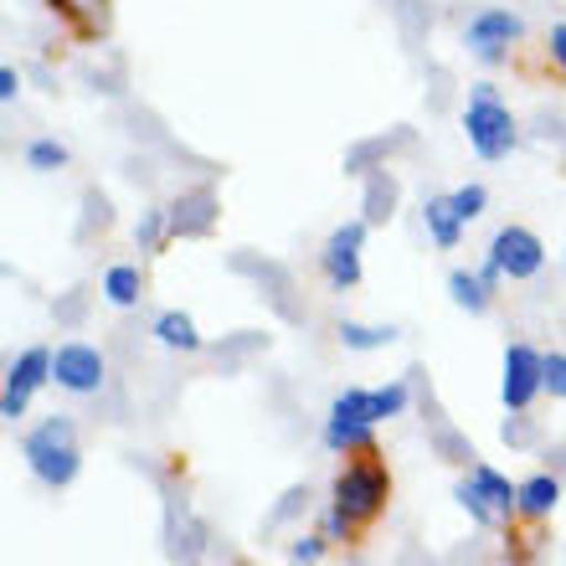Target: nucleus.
Instances as JSON below:
<instances>
[{
  "instance_id": "1",
  "label": "nucleus",
  "mask_w": 566,
  "mask_h": 566,
  "mask_svg": "<svg viewBox=\"0 0 566 566\" xmlns=\"http://www.w3.org/2000/svg\"><path fill=\"white\" fill-rule=\"evenodd\" d=\"M21 459L46 490H67L83 469V448H77V428L67 418H42L21 438Z\"/></svg>"
},
{
  "instance_id": "2",
  "label": "nucleus",
  "mask_w": 566,
  "mask_h": 566,
  "mask_svg": "<svg viewBox=\"0 0 566 566\" xmlns=\"http://www.w3.org/2000/svg\"><path fill=\"white\" fill-rule=\"evenodd\" d=\"M459 124H463L469 149H474L479 160H505L510 149H515V139H521L515 114H510V104L500 98V88H494L490 77H479L474 88H469V104H463Z\"/></svg>"
},
{
  "instance_id": "3",
  "label": "nucleus",
  "mask_w": 566,
  "mask_h": 566,
  "mask_svg": "<svg viewBox=\"0 0 566 566\" xmlns=\"http://www.w3.org/2000/svg\"><path fill=\"white\" fill-rule=\"evenodd\" d=\"M387 500H391V474H387V463H376L371 453L345 463L340 474H335V484H329V505L345 510L356 525L376 521L387 510Z\"/></svg>"
},
{
  "instance_id": "4",
  "label": "nucleus",
  "mask_w": 566,
  "mask_h": 566,
  "mask_svg": "<svg viewBox=\"0 0 566 566\" xmlns=\"http://www.w3.org/2000/svg\"><path fill=\"white\" fill-rule=\"evenodd\" d=\"M521 36H525V21L510 11V6H484V11H474L469 27H463V46H469L484 67H500Z\"/></svg>"
},
{
  "instance_id": "5",
  "label": "nucleus",
  "mask_w": 566,
  "mask_h": 566,
  "mask_svg": "<svg viewBox=\"0 0 566 566\" xmlns=\"http://www.w3.org/2000/svg\"><path fill=\"white\" fill-rule=\"evenodd\" d=\"M541 391H546V356H541L536 345H505V376H500V402L510 412H525V407L536 402Z\"/></svg>"
},
{
  "instance_id": "6",
  "label": "nucleus",
  "mask_w": 566,
  "mask_h": 566,
  "mask_svg": "<svg viewBox=\"0 0 566 566\" xmlns=\"http://www.w3.org/2000/svg\"><path fill=\"white\" fill-rule=\"evenodd\" d=\"M52 381V350L46 345H27L21 356L11 360V371H6V391H0V418L15 422L21 412L31 407V397Z\"/></svg>"
},
{
  "instance_id": "7",
  "label": "nucleus",
  "mask_w": 566,
  "mask_h": 566,
  "mask_svg": "<svg viewBox=\"0 0 566 566\" xmlns=\"http://www.w3.org/2000/svg\"><path fill=\"white\" fill-rule=\"evenodd\" d=\"M366 232H371V222H366V217H356V222H340L325 238L319 269H325V279H329V289H335V294H345V289H356V283H360V248H366Z\"/></svg>"
},
{
  "instance_id": "8",
  "label": "nucleus",
  "mask_w": 566,
  "mask_h": 566,
  "mask_svg": "<svg viewBox=\"0 0 566 566\" xmlns=\"http://www.w3.org/2000/svg\"><path fill=\"white\" fill-rule=\"evenodd\" d=\"M104 350L88 340H67L52 350V381L62 391H73V397H93V391L104 387Z\"/></svg>"
},
{
  "instance_id": "9",
  "label": "nucleus",
  "mask_w": 566,
  "mask_h": 566,
  "mask_svg": "<svg viewBox=\"0 0 566 566\" xmlns=\"http://www.w3.org/2000/svg\"><path fill=\"white\" fill-rule=\"evenodd\" d=\"M490 258L500 263V273L505 279H536L541 269H546V242L531 232V227H500L490 242Z\"/></svg>"
},
{
  "instance_id": "10",
  "label": "nucleus",
  "mask_w": 566,
  "mask_h": 566,
  "mask_svg": "<svg viewBox=\"0 0 566 566\" xmlns=\"http://www.w3.org/2000/svg\"><path fill=\"white\" fill-rule=\"evenodd\" d=\"M469 484L484 494V505H490L500 521L521 515V484H510V479L500 474L494 463H469Z\"/></svg>"
},
{
  "instance_id": "11",
  "label": "nucleus",
  "mask_w": 566,
  "mask_h": 566,
  "mask_svg": "<svg viewBox=\"0 0 566 566\" xmlns=\"http://www.w3.org/2000/svg\"><path fill=\"white\" fill-rule=\"evenodd\" d=\"M325 448L329 453H371V443H376V422H366V418H345V412H329L325 418Z\"/></svg>"
},
{
  "instance_id": "12",
  "label": "nucleus",
  "mask_w": 566,
  "mask_h": 566,
  "mask_svg": "<svg viewBox=\"0 0 566 566\" xmlns=\"http://www.w3.org/2000/svg\"><path fill=\"white\" fill-rule=\"evenodd\" d=\"M422 227H428V238L438 242V248H459L463 242V217L459 211H453V196H428V201H422Z\"/></svg>"
},
{
  "instance_id": "13",
  "label": "nucleus",
  "mask_w": 566,
  "mask_h": 566,
  "mask_svg": "<svg viewBox=\"0 0 566 566\" xmlns=\"http://www.w3.org/2000/svg\"><path fill=\"white\" fill-rule=\"evenodd\" d=\"M556 505H562V479L531 474L521 484V515H525V521H552Z\"/></svg>"
},
{
  "instance_id": "14",
  "label": "nucleus",
  "mask_w": 566,
  "mask_h": 566,
  "mask_svg": "<svg viewBox=\"0 0 566 566\" xmlns=\"http://www.w3.org/2000/svg\"><path fill=\"white\" fill-rule=\"evenodd\" d=\"M46 6H52L77 36H104V27H108V0H46Z\"/></svg>"
},
{
  "instance_id": "15",
  "label": "nucleus",
  "mask_w": 566,
  "mask_h": 566,
  "mask_svg": "<svg viewBox=\"0 0 566 566\" xmlns=\"http://www.w3.org/2000/svg\"><path fill=\"white\" fill-rule=\"evenodd\" d=\"M155 340L165 345V350H201V329H196L191 314H180V310H165L160 319H155Z\"/></svg>"
},
{
  "instance_id": "16",
  "label": "nucleus",
  "mask_w": 566,
  "mask_h": 566,
  "mask_svg": "<svg viewBox=\"0 0 566 566\" xmlns=\"http://www.w3.org/2000/svg\"><path fill=\"white\" fill-rule=\"evenodd\" d=\"M139 289H145V279H139V263H114V269L104 273V298L114 304V310H135V304H139Z\"/></svg>"
},
{
  "instance_id": "17",
  "label": "nucleus",
  "mask_w": 566,
  "mask_h": 566,
  "mask_svg": "<svg viewBox=\"0 0 566 566\" xmlns=\"http://www.w3.org/2000/svg\"><path fill=\"white\" fill-rule=\"evenodd\" d=\"M490 283L479 279V273H469V269H453L448 273V298L459 304V310H469V314H484L490 310Z\"/></svg>"
},
{
  "instance_id": "18",
  "label": "nucleus",
  "mask_w": 566,
  "mask_h": 566,
  "mask_svg": "<svg viewBox=\"0 0 566 566\" xmlns=\"http://www.w3.org/2000/svg\"><path fill=\"white\" fill-rule=\"evenodd\" d=\"M335 335H340L345 350H381V345L397 340V329L391 325H356V319H340Z\"/></svg>"
},
{
  "instance_id": "19",
  "label": "nucleus",
  "mask_w": 566,
  "mask_h": 566,
  "mask_svg": "<svg viewBox=\"0 0 566 566\" xmlns=\"http://www.w3.org/2000/svg\"><path fill=\"white\" fill-rule=\"evenodd\" d=\"M407 402H412V391H407V381H387V387H371V418H376V422L402 418Z\"/></svg>"
},
{
  "instance_id": "20",
  "label": "nucleus",
  "mask_w": 566,
  "mask_h": 566,
  "mask_svg": "<svg viewBox=\"0 0 566 566\" xmlns=\"http://www.w3.org/2000/svg\"><path fill=\"white\" fill-rule=\"evenodd\" d=\"M165 232H170V211H165V207H149L145 217H139V227H135V242L145 248V253H160V248H165Z\"/></svg>"
},
{
  "instance_id": "21",
  "label": "nucleus",
  "mask_w": 566,
  "mask_h": 566,
  "mask_svg": "<svg viewBox=\"0 0 566 566\" xmlns=\"http://www.w3.org/2000/svg\"><path fill=\"white\" fill-rule=\"evenodd\" d=\"M27 165H31V170H42V176H46V170H62V165H67V145H62V139H31V145H27Z\"/></svg>"
},
{
  "instance_id": "22",
  "label": "nucleus",
  "mask_w": 566,
  "mask_h": 566,
  "mask_svg": "<svg viewBox=\"0 0 566 566\" xmlns=\"http://www.w3.org/2000/svg\"><path fill=\"white\" fill-rule=\"evenodd\" d=\"M448 196H453V211H459L463 222L484 217V207H490V191H484L479 180H469V186H459V191H448Z\"/></svg>"
},
{
  "instance_id": "23",
  "label": "nucleus",
  "mask_w": 566,
  "mask_h": 566,
  "mask_svg": "<svg viewBox=\"0 0 566 566\" xmlns=\"http://www.w3.org/2000/svg\"><path fill=\"white\" fill-rule=\"evenodd\" d=\"M453 500H459V505L469 510V521H479V525H500V515H494V510L484 505V494H479L474 484H469V479H459V484H453Z\"/></svg>"
},
{
  "instance_id": "24",
  "label": "nucleus",
  "mask_w": 566,
  "mask_h": 566,
  "mask_svg": "<svg viewBox=\"0 0 566 566\" xmlns=\"http://www.w3.org/2000/svg\"><path fill=\"white\" fill-rule=\"evenodd\" d=\"M350 531H356V521H350L345 510L329 505V510H325V521H319V536H325L329 546H345V541H350Z\"/></svg>"
},
{
  "instance_id": "25",
  "label": "nucleus",
  "mask_w": 566,
  "mask_h": 566,
  "mask_svg": "<svg viewBox=\"0 0 566 566\" xmlns=\"http://www.w3.org/2000/svg\"><path fill=\"white\" fill-rule=\"evenodd\" d=\"M325 546H329L325 536H298V541H289V562H294V566H314L319 556H325Z\"/></svg>"
},
{
  "instance_id": "26",
  "label": "nucleus",
  "mask_w": 566,
  "mask_h": 566,
  "mask_svg": "<svg viewBox=\"0 0 566 566\" xmlns=\"http://www.w3.org/2000/svg\"><path fill=\"white\" fill-rule=\"evenodd\" d=\"M546 391L566 402V350H552V356H546Z\"/></svg>"
},
{
  "instance_id": "27",
  "label": "nucleus",
  "mask_w": 566,
  "mask_h": 566,
  "mask_svg": "<svg viewBox=\"0 0 566 566\" xmlns=\"http://www.w3.org/2000/svg\"><path fill=\"white\" fill-rule=\"evenodd\" d=\"M381 207H391V180H387V186H381V180L371 186V201H366V222H371V227L391 217V211H381Z\"/></svg>"
},
{
  "instance_id": "28",
  "label": "nucleus",
  "mask_w": 566,
  "mask_h": 566,
  "mask_svg": "<svg viewBox=\"0 0 566 566\" xmlns=\"http://www.w3.org/2000/svg\"><path fill=\"white\" fill-rule=\"evenodd\" d=\"M546 52H552V62L566 73V21H556V27L546 31Z\"/></svg>"
},
{
  "instance_id": "29",
  "label": "nucleus",
  "mask_w": 566,
  "mask_h": 566,
  "mask_svg": "<svg viewBox=\"0 0 566 566\" xmlns=\"http://www.w3.org/2000/svg\"><path fill=\"white\" fill-rule=\"evenodd\" d=\"M15 93H21V77H15V67H0V104H15Z\"/></svg>"
},
{
  "instance_id": "30",
  "label": "nucleus",
  "mask_w": 566,
  "mask_h": 566,
  "mask_svg": "<svg viewBox=\"0 0 566 566\" xmlns=\"http://www.w3.org/2000/svg\"><path fill=\"white\" fill-rule=\"evenodd\" d=\"M479 279H484V283H490V289H500V279H505V273H500V263H494V258L490 253H484V263H479Z\"/></svg>"
}]
</instances>
